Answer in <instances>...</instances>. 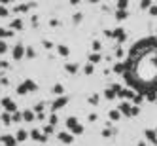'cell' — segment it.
<instances>
[{
    "label": "cell",
    "instance_id": "cell-1",
    "mask_svg": "<svg viewBox=\"0 0 157 146\" xmlns=\"http://www.w3.org/2000/svg\"><path fill=\"white\" fill-rule=\"evenodd\" d=\"M2 106L6 108V112H10V114H13L15 110H17V106H15V102L12 101V99H2Z\"/></svg>",
    "mask_w": 157,
    "mask_h": 146
},
{
    "label": "cell",
    "instance_id": "cell-2",
    "mask_svg": "<svg viewBox=\"0 0 157 146\" xmlns=\"http://www.w3.org/2000/svg\"><path fill=\"white\" fill-rule=\"evenodd\" d=\"M144 137L148 139L151 144L157 146V129H146V131H144Z\"/></svg>",
    "mask_w": 157,
    "mask_h": 146
},
{
    "label": "cell",
    "instance_id": "cell-3",
    "mask_svg": "<svg viewBox=\"0 0 157 146\" xmlns=\"http://www.w3.org/2000/svg\"><path fill=\"white\" fill-rule=\"evenodd\" d=\"M12 55H13V59H15V61L23 59V55H25V48H23V46H21V44H17V46H15V48H13Z\"/></svg>",
    "mask_w": 157,
    "mask_h": 146
},
{
    "label": "cell",
    "instance_id": "cell-4",
    "mask_svg": "<svg viewBox=\"0 0 157 146\" xmlns=\"http://www.w3.org/2000/svg\"><path fill=\"white\" fill-rule=\"evenodd\" d=\"M4 146H17V139L12 137V135H4V137H0Z\"/></svg>",
    "mask_w": 157,
    "mask_h": 146
},
{
    "label": "cell",
    "instance_id": "cell-5",
    "mask_svg": "<svg viewBox=\"0 0 157 146\" xmlns=\"http://www.w3.org/2000/svg\"><path fill=\"white\" fill-rule=\"evenodd\" d=\"M112 38H116L117 42H125V40H127V32H125L123 29H116L112 32Z\"/></svg>",
    "mask_w": 157,
    "mask_h": 146
},
{
    "label": "cell",
    "instance_id": "cell-6",
    "mask_svg": "<svg viewBox=\"0 0 157 146\" xmlns=\"http://www.w3.org/2000/svg\"><path fill=\"white\" fill-rule=\"evenodd\" d=\"M66 102H68V97H65V95L57 97V101L53 102V110H59V108H62V106H66Z\"/></svg>",
    "mask_w": 157,
    "mask_h": 146
},
{
    "label": "cell",
    "instance_id": "cell-7",
    "mask_svg": "<svg viewBox=\"0 0 157 146\" xmlns=\"http://www.w3.org/2000/svg\"><path fill=\"white\" fill-rule=\"evenodd\" d=\"M29 137H32L34 140H40V142H45V137H48V135H42L38 129H32V131L29 133Z\"/></svg>",
    "mask_w": 157,
    "mask_h": 146
},
{
    "label": "cell",
    "instance_id": "cell-8",
    "mask_svg": "<svg viewBox=\"0 0 157 146\" xmlns=\"http://www.w3.org/2000/svg\"><path fill=\"white\" fill-rule=\"evenodd\" d=\"M57 137H59V140H62L65 144H72V140H74V135H70V133H59Z\"/></svg>",
    "mask_w": 157,
    "mask_h": 146
},
{
    "label": "cell",
    "instance_id": "cell-9",
    "mask_svg": "<svg viewBox=\"0 0 157 146\" xmlns=\"http://www.w3.org/2000/svg\"><path fill=\"white\" fill-rule=\"evenodd\" d=\"M117 110L121 112V114H125V116L131 118V104H129V102H121V104L117 106Z\"/></svg>",
    "mask_w": 157,
    "mask_h": 146
},
{
    "label": "cell",
    "instance_id": "cell-10",
    "mask_svg": "<svg viewBox=\"0 0 157 146\" xmlns=\"http://www.w3.org/2000/svg\"><path fill=\"white\" fill-rule=\"evenodd\" d=\"M57 53H59L61 57H68L70 55V49L66 48V46H57Z\"/></svg>",
    "mask_w": 157,
    "mask_h": 146
},
{
    "label": "cell",
    "instance_id": "cell-11",
    "mask_svg": "<svg viewBox=\"0 0 157 146\" xmlns=\"http://www.w3.org/2000/svg\"><path fill=\"white\" fill-rule=\"evenodd\" d=\"M98 61H102V55L98 53V51H95V53H91V55H89V63H93V65H97Z\"/></svg>",
    "mask_w": 157,
    "mask_h": 146
},
{
    "label": "cell",
    "instance_id": "cell-12",
    "mask_svg": "<svg viewBox=\"0 0 157 146\" xmlns=\"http://www.w3.org/2000/svg\"><path fill=\"white\" fill-rule=\"evenodd\" d=\"M65 70L68 72V74H76V72H78V65H76V63H68V65H65Z\"/></svg>",
    "mask_w": 157,
    "mask_h": 146
},
{
    "label": "cell",
    "instance_id": "cell-13",
    "mask_svg": "<svg viewBox=\"0 0 157 146\" xmlns=\"http://www.w3.org/2000/svg\"><path fill=\"white\" fill-rule=\"evenodd\" d=\"M15 139H17V142H21V140H27V139H29V133L23 131V129H19L17 135H15Z\"/></svg>",
    "mask_w": 157,
    "mask_h": 146
},
{
    "label": "cell",
    "instance_id": "cell-14",
    "mask_svg": "<svg viewBox=\"0 0 157 146\" xmlns=\"http://www.w3.org/2000/svg\"><path fill=\"white\" fill-rule=\"evenodd\" d=\"M127 17H129V12H127V10H117V12H116V19L123 21V19H127Z\"/></svg>",
    "mask_w": 157,
    "mask_h": 146
},
{
    "label": "cell",
    "instance_id": "cell-15",
    "mask_svg": "<svg viewBox=\"0 0 157 146\" xmlns=\"http://www.w3.org/2000/svg\"><path fill=\"white\" fill-rule=\"evenodd\" d=\"M34 118H36V114H34L32 110H25V112H23V119H25V122H32Z\"/></svg>",
    "mask_w": 157,
    "mask_h": 146
},
{
    "label": "cell",
    "instance_id": "cell-16",
    "mask_svg": "<svg viewBox=\"0 0 157 146\" xmlns=\"http://www.w3.org/2000/svg\"><path fill=\"white\" fill-rule=\"evenodd\" d=\"M104 97H106V99H108V101H114V99H116V97H117V93H116V91H114V89H112V87H110V89H106V91H104Z\"/></svg>",
    "mask_w": 157,
    "mask_h": 146
},
{
    "label": "cell",
    "instance_id": "cell-17",
    "mask_svg": "<svg viewBox=\"0 0 157 146\" xmlns=\"http://www.w3.org/2000/svg\"><path fill=\"white\" fill-rule=\"evenodd\" d=\"M76 125H78V118H76V116H70L68 119H66V127H68V129L76 127Z\"/></svg>",
    "mask_w": 157,
    "mask_h": 146
},
{
    "label": "cell",
    "instance_id": "cell-18",
    "mask_svg": "<svg viewBox=\"0 0 157 146\" xmlns=\"http://www.w3.org/2000/svg\"><path fill=\"white\" fill-rule=\"evenodd\" d=\"M108 116H110V119H112V122H117V119L121 118V112H119V110H110Z\"/></svg>",
    "mask_w": 157,
    "mask_h": 146
},
{
    "label": "cell",
    "instance_id": "cell-19",
    "mask_svg": "<svg viewBox=\"0 0 157 146\" xmlns=\"http://www.w3.org/2000/svg\"><path fill=\"white\" fill-rule=\"evenodd\" d=\"M112 72H116V74H121V72H125V65H121V63H117V65H114Z\"/></svg>",
    "mask_w": 157,
    "mask_h": 146
},
{
    "label": "cell",
    "instance_id": "cell-20",
    "mask_svg": "<svg viewBox=\"0 0 157 146\" xmlns=\"http://www.w3.org/2000/svg\"><path fill=\"white\" fill-rule=\"evenodd\" d=\"M12 29L13 30H21V29H23V21H21V19H15L13 23H12Z\"/></svg>",
    "mask_w": 157,
    "mask_h": 146
},
{
    "label": "cell",
    "instance_id": "cell-21",
    "mask_svg": "<svg viewBox=\"0 0 157 146\" xmlns=\"http://www.w3.org/2000/svg\"><path fill=\"white\" fill-rule=\"evenodd\" d=\"M25 83H27V89L29 91H36V89H38V86H36L32 80H25Z\"/></svg>",
    "mask_w": 157,
    "mask_h": 146
},
{
    "label": "cell",
    "instance_id": "cell-22",
    "mask_svg": "<svg viewBox=\"0 0 157 146\" xmlns=\"http://www.w3.org/2000/svg\"><path fill=\"white\" fill-rule=\"evenodd\" d=\"M133 102H134V104H138V106H140V104L144 102V95H142V93H138V95H134V97H133Z\"/></svg>",
    "mask_w": 157,
    "mask_h": 146
},
{
    "label": "cell",
    "instance_id": "cell-23",
    "mask_svg": "<svg viewBox=\"0 0 157 146\" xmlns=\"http://www.w3.org/2000/svg\"><path fill=\"white\" fill-rule=\"evenodd\" d=\"M83 72H85V74H93V72H95V65H93V63L85 65V66H83Z\"/></svg>",
    "mask_w": 157,
    "mask_h": 146
},
{
    "label": "cell",
    "instance_id": "cell-24",
    "mask_svg": "<svg viewBox=\"0 0 157 146\" xmlns=\"http://www.w3.org/2000/svg\"><path fill=\"white\" fill-rule=\"evenodd\" d=\"M2 122L6 123V125H10V123H12V114H10V112H4L2 114Z\"/></svg>",
    "mask_w": 157,
    "mask_h": 146
},
{
    "label": "cell",
    "instance_id": "cell-25",
    "mask_svg": "<svg viewBox=\"0 0 157 146\" xmlns=\"http://www.w3.org/2000/svg\"><path fill=\"white\" fill-rule=\"evenodd\" d=\"M151 4H153L151 0H140V10H148Z\"/></svg>",
    "mask_w": 157,
    "mask_h": 146
},
{
    "label": "cell",
    "instance_id": "cell-26",
    "mask_svg": "<svg viewBox=\"0 0 157 146\" xmlns=\"http://www.w3.org/2000/svg\"><path fill=\"white\" fill-rule=\"evenodd\" d=\"M17 93H19V95H25V93H29V89H27V83H21V86L17 87Z\"/></svg>",
    "mask_w": 157,
    "mask_h": 146
},
{
    "label": "cell",
    "instance_id": "cell-27",
    "mask_svg": "<svg viewBox=\"0 0 157 146\" xmlns=\"http://www.w3.org/2000/svg\"><path fill=\"white\" fill-rule=\"evenodd\" d=\"M129 0H117V10H127Z\"/></svg>",
    "mask_w": 157,
    "mask_h": 146
},
{
    "label": "cell",
    "instance_id": "cell-28",
    "mask_svg": "<svg viewBox=\"0 0 157 146\" xmlns=\"http://www.w3.org/2000/svg\"><path fill=\"white\" fill-rule=\"evenodd\" d=\"M138 114H140V108H138V104H134V106H131V118L138 116Z\"/></svg>",
    "mask_w": 157,
    "mask_h": 146
},
{
    "label": "cell",
    "instance_id": "cell-29",
    "mask_svg": "<svg viewBox=\"0 0 157 146\" xmlns=\"http://www.w3.org/2000/svg\"><path fill=\"white\" fill-rule=\"evenodd\" d=\"M62 91H65V89H62L61 83H55V86H53V93H57V95H62Z\"/></svg>",
    "mask_w": 157,
    "mask_h": 146
},
{
    "label": "cell",
    "instance_id": "cell-30",
    "mask_svg": "<svg viewBox=\"0 0 157 146\" xmlns=\"http://www.w3.org/2000/svg\"><path fill=\"white\" fill-rule=\"evenodd\" d=\"M25 55H27L29 59H34V57H36V53H34L32 48H27V49H25Z\"/></svg>",
    "mask_w": 157,
    "mask_h": 146
},
{
    "label": "cell",
    "instance_id": "cell-31",
    "mask_svg": "<svg viewBox=\"0 0 157 146\" xmlns=\"http://www.w3.org/2000/svg\"><path fill=\"white\" fill-rule=\"evenodd\" d=\"M6 51H8V44H6L4 40H0V55L6 53Z\"/></svg>",
    "mask_w": 157,
    "mask_h": 146
},
{
    "label": "cell",
    "instance_id": "cell-32",
    "mask_svg": "<svg viewBox=\"0 0 157 146\" xmlns=\"http://www.w3.org/2000/svg\"><path fill=\"white\" fill-rule=\"evenodd\" d=\"M89 104L97 106V104H98V95H91V97H89Z\"/></svg>",
    "mask_w": 157,
    "mask_h": 146
},
{
    "label": "cell",
    "instance_id": "cell-33",
    "mask_svg": "<svg viewBox=\"0 0 157 146\" xmlns=\"http://www.w3.org/2000/svg\"><path fill=\"white\" fill-rule=\"evenodd\" d=\"M101 48H102V42L101 40H95V42H93V49H95V51H101Z\"/></svg>",
    "mask_w": 157,
    "mask_h": 146
},
{
    "label": "cell",
    "instance_id": "cell-34",
    "mask_svg": "<svg viewBox=\"0 0 157 146\" xmlns=\"http://www.w3.org/2000/svg\"><path fill=\"white\" fill-rule=\"evenodd\" d=\"M117 131H114V129H104L102 131V137H112V135H116Z\"/></svg>",
    "mask_w": 157,
    "mask_h": 146
},
{
    "label": "cell",
    "instance_id": "cell-35",
    "mask_svg": "<svg viewBox=\"0 0 157 146\" xmlns=\"http://www.w3.org/2000/svg\"><path fill=\"white\" fill-rule=\"evenodd\" d=\"M40 112H44V104H42V102H38L34 106V114H40Z\"/></svg>",
    "mask_w": 157,
    "mask_h": 146
},
{
    "label": "cell",
    "instance_id": "cell-36",
    "mask_svg": "<svg viewBox=\"0 0 157 146\" xmlns=\"http://www.w3.org/2000/svg\"><path fill=\"white\" fill-rule=\"evenodd\" d=\"M51 133H53V125H45V127H44V135H51Z\"/></svg>",
    "mask_w": 157,
    "mask_h": 146
},
{
    "label": "cell",
    "instance_id": "cell-37",
    "mask_svg": "<svg viewBox=\"0 0 157 146\" xmlns=\"http://www.w3.org/2000/svg\"><path fill=\"white\" fill-rule=\"evenodd\" d=\"M49 27H53V29H55V27H61V21H59V19H51V21H49Z\"/></svg>",
    "mask_w": 157,
    "mask_h": 146
},
{
    "label": "cell",
    "instance_id": "cell-38",
    "mask_svg": "<svg viewBox=\"0 0 157 146\" xmlns=\"http://www.w3.org/2000/svg\"><path fill=\"white\" fill-rule=\"evenodd\" d=\"M148 10H150V15H153V17H157V6H153V4H151V6H150Z\"/></svg>",
    "mask_w": 157,
    "mask_h": 146
},
{
    "label": "cell",
    "instance_id": "cell-39",
    "mask_svg": "<svg viewBox=\"0 0 157 146\" xmlns=\"http://www.w3.org/2000/svg\"><path fill=\"white\" fill-rule=\"evenodd\" d=\"M42 44H44V48H45V49H51V48H53V44H51L49 40H44Z\"/></svg>",
    "mask_w": 157,
    "mask_h": 146
},
{
    "label": "cell",
    "instance_id": "cell-40",
    "mask_svg": "<svg viewBox=\"0 0 157 146\" xmlns=\"http://www.w3.org/2000/svg\"><path fill=\"white\" fill-rule=\"evenodd\" d=\"M123 55H125V51H123L121 48H117V51H116V57H117V59H121Z\"/></svg>",
    "mask_w": 157,
    "mask_h": 146
},
{
    "label": "cell",
    "instance_id": "cell-41",
    "mask_svg": "<svg viewBox=\"0 0 157 146\" xmlns=\"http://www.w3.org/2000/svg\"><path fill=\"white\" fill-rule=\"evenodd\" d=\"M57 122H59V118H57L55 114H53V116L49 118V123H51V125H57Z\"/></svg>",
    "mask_w": 157,
    "mask_h": 146
},
{
    "label": "cell",
    "instance_id": "cell-42",
    "mask_svg": "<svg viewBox=\"0 0 157 146\" xmlns=\"http://www.w3.org/2000/svg\"><path fill=\"white\" fill-rule=\"evenodd\" d=\"M6 15H8V10L4 6H0V17H6Z\"/></svg>",
    "mask_w": 157,
    "mask_h": 146
},
{
    "label": "cell",
    "instance_id": "cell-43",
    "mask_svg": "<svg viewBox=\"0 0 157 146\" xmlns=\"http://www.w3.org/2000/svg\"><path fill=\"white\" fill-rule=\"evenodd\" d=\"M112 89L116 91V93H119V91H121V86H117V83H112Z\"/></svg>",
    "mask_w": 157,
    "mask_h": 146
},
{
    "label": "cell",
    "instance_id": "cell-44",
    "mask_svg": "<svg viewBox=\"0 0 157 146\" xmlns=\"http://www.w3.org/2000/svg\"><path fill=\"white\" fill-rule=\"evenodd\" d=\"M27 10H29V6H17L15 12H27Z\"/></svg>",
    "mask_w": 157,
    "mask_h": 146
},
{
    "label": "cell",
    "instance_id": "cell-45",
    "mask_svg": "<svg viewBox=\"0 0 157 146\" xmlns=\"http://www.w3.org/2000/svg\"><path fill=\"white\" fill-rule=\"evenodd\" d=\"M97 116H98V114H95V112L89 114V122H97Z\"/></svg>",
    "mask_w": 157,
    "mask_h": 146
},
{
    "label": "cell",
    "instance_id": "cell-46",
    "mask_svg": "<svg viewBox=\"0 0 157 146\" xmlns=\"http://www.w3.org/2000/svg\"><path fill=\"white\" fill-rule=\"evenodd\" d=\"M81 21V13H78V15H74V23H80Z\"/></svg>",
    "mask_w": 157,
    "mask_h": 146
},
{
    "label": "cell",
    "instance_id": "cell-47",
    "mask_svg": "<svg viewBox=\"0 0 157 146\" xmlns=\"http://www.w3.org/2000/svg\"><path fill=\"white\" fill-rule=\"evenodd\" d=\"M0 69H8V63H4V61H0Z\"/></svg>",
    "mask_w": 157,
    "mask_h": 146
},
{
    "label": "cell",
    "instance_id": "cell-48",
    "mask_svg": "<svg viewBox=\"0 0 157 146\" xmlns=\"http://www.w3.org/2000/svg\"><path fill=\"white\" fill-rule=\"evenodd\" d=\"M136 146H148V144H146V142H144V140H140V142H138Z\"/></svg>",
    "mask_w": 157,
    "mask_h": 146
},
{
    "label": "cell",
    "instance_id": "cell-49",
    "mask_svg": "<svg viewBox=\"0 0 157 146\" xmlns=\"http://www.w3.org/2000/svg\"><path fill=\"white\" fill-rule=\"evenodd\" d=\"M2 2H8V0H2Z\"/></svg>",
    "mask_w": 157,
    "mask_h": 146
},
{
    "label": "cell",
    "instance_id": "cell-50",
    "mask_svg": "<svg viewBox=\"0 0 157 146\" xmlns=\"http://www.w3.org/2000/svg\"><path fill=\"white\" fill-rule=\"evenodd\" d=\"M155 102H157V99H155Z\"/></svg>",
    "mask_w": 157,
    "mask_h": 146
}]
</instances>
